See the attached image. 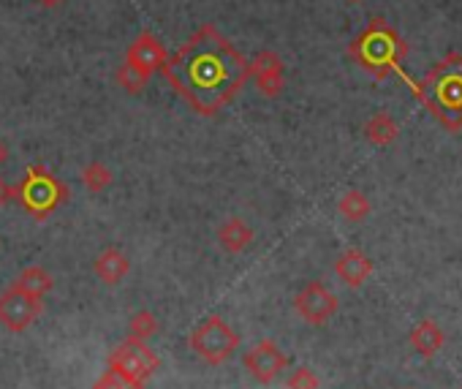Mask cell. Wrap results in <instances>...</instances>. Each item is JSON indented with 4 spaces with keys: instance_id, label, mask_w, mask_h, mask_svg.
Returning <instances> with one entry per match:
<instances>
[{
    "instance_id": "cell-11",
    "label": "cell",
    "mask_w": 462,
    "mask_h": 389,
    "mask_svg": "<svg viewBox=\"0 0 462 389\" xmlns=\"http://www.w3.org/2000/svg\"><path fill=\"white\" fill-rule=\"evenodd\" d=\"M335 273L346 286H362L370 275H373V262L367 259V254H362L359 248H348L337 256L335 262Z\"/></svg>"
},
{
    "instance_id": "cell-10",
    "label": "cell",
    "mask_w": 462,
    "mask_h": 389,
    "mask_svg": "<svg viewBox=\"0 0 462 389\" xmlns=\"http://www.w3.org/2000/svg\"><path fill=\"white\" fill-rule=\"evenodd\" d=\"M166 58H169V52L161 44V39L155 33H150V31H142L134 39V44L128 47L125 63H131V66H136V69H142V71H147L152 77L155 71H161V66L166 63Z\"/></svg>"
},
{
    "instance_id": "cell-25",
    "label": "cell",
    "mask_w": 462,
    "mask_h": 389,
    "mask_svg": "<svg viewBox=\"0 0 462 389\" xmlns=\"http://www.w3.org/2000/svg\"><path fill=\"white\" fill-rule=\"evenodd\" d=\"M6 161H9V144L0 139V166H4Z\"/></svg>"
},
{
    "instance_id": "cell-4",
    "label": "cell",
    "mask_w": 462,
    "mask_h": 389,
    "mask_svg": "<svg viewBox=\"0 0 462 389\" xmlns=\"http://www.w3.org/2000/svg\"><path fill=\"white\" fill-rule=\"evenodd\" d=\"M14 190H17L14 199L39 221L52 216L69 199V188L47 166H39V163L25 171V177L20 180Z\"/></svg>"
},
{
    "instance_id": "cell-12",
    "label": "cell",
    "mask_w": 462,
    "mask_h": 389,
    "mask_svg": "<svg viewBox=\"0 0 462 389\" xmlns=\"http://www.w3.org/2000/svg\"><path fill=\"white\" fill-rule=\"evenodd\" d=\"M93 270H96V275H98L106 286H117V283L128 275L131 262H128V256H125L123 251H117V248H106V251H101V254H98V259H96Z\"/></svg>"
},
{
    "instance_id": "cell-9",
    "label": "cell",
    "mask_w": 462,
    "mask_h": 389,
    "mask_svg": "<svg viewBox=\"0 0 462 389\" xmlns=\"http://www.w3.org/2000/svg\"><path fill=\"white\" fill-rule=\"evenodd\" d=\"M289 365V357L278 348L275 340H259L248 354H245V367L248 373L262 381V384H273Z\"/></svg>"
},
{
    "instance_id": "cell-5",
    "label": "cell",
    "mask_w": 462,
    "mask_h": 389,
    "mask_svg": "<svg viewBox=\"0 0 462 389\" xmlns=\"http://www.w3.org/2000/svg\"><path fill=\"white\" fill-rule=\"evenodd\" d=\"M240 346V335L228 327L226 319L220 316H207L199 321V327L190 332V348L209 365H220L226 359L235 357Z\"/></svg>"
},
{
    "instance_id": "cell-26",
    "label": "cell",
    "mask_w": 462,
    "mask_h": 389,
    "mask_svg": "<svg viewBox=\"0 0 462 389\" xmlns=\"http://www.w3.org/2000/svg\"><path fill=\"white\" fill-rule=\"evenodd\" d=\"M36 4L44 6V9H58V6L63 4V0H36Z\"/></svg>"
},
{
    "instance_id": "cell-2",
    "label": "cell",
    "mask_w": 462,
    "mask_h": 389,
    "mask_svg": "<svg viewBox=\"0 0 462 389\" xmlns=\"http://www.w3.org/2000/svg\"><path fill=\"white\" fill-rule=\"evenodd\" d=\"M416 96L430 107V112L448 128H462V58L448 55L440 60L424 82L416 88Z\"/></svg>"
},
{
    "instance_id": "cell-8",
    "label": "cell",
    "mask_w": 462,
    "mask_h": 389,
    "mask_svg": "<svg viewBox=\"0 0 462 389\" xmlns=\"http://www.w3.org/2000/svg\"><path fill=\"white\" fill-rule=\"evenodd\" d=\"M337 297L319 281H310L305 289H300V294L294 297V308L297 313L308 321V324H327L335 313H337Z\"/></svg>"
},
{
    "instance_id": "cell-13",
    "label": "cell",
    "mask_w": 462,
    "mask_h": 389,
    "mask_svg": "<svg viewBox=\"0 0 462 389\" xmlns=\"http://www.w3.org/2000/svg\"><path fill=\"white\" fill-rule=\"evenodd\" d=\"M217 243L228 254H243L254 243V229L243 218H226L223 227L217 229Z\"/></svg>"
},
{
    "instance_id": "cell-18",
    "label": "cell",
    "mask_w": 462,
    "mask_h": 389,
    "mask_svg": "<svg viewBox=\"0 0 462 389\" xmlns=\"http://www.w3.org/2000/svg\"><path fill=\"white\" fill-rule=\"evenodd\" d=\"M112 169L101 161H90L85 169H82V185L90 190V193H104L109 185H112Z\"/></svg>"
},
{
    "instance_id": "cell-7",
    "label": "cell",
    "mask_w": 462,
    "mask_h": 389,
    "mask_svg": "<svg viewBox=\"0 0 462 389\" xmlns=\"http://www.w3.org/2000/svg\"><path fill=\"white\" fill-rule=\"evenodd\" d=\"M39 313H42V300L25 294L14 283L0 294V324H4L9 332L28 329L39 319Z\"/></svg>"
},
{
    "instance_id": "cell-6",
    "label": "cell",
    "mask_w": 462,
    "mask_h": 389,
    "mask_svg": "<svg viewBox=\"0 0 462 389\" xmlns=\"http://www.w3.org/2000/svg\"><path fill=\"white\" fill-rule=\"evenodd\" d=\"M158 367H161V359L144 340L128 338L109 354V370L120 373L123 378L134 384H144Z\"/></svg>"
},
{
    "instance_id": "cell-20",
    "label": "cell",
    "mask_w": 462,
    "mask_h": 389,
    "mask_svg": "<svg viewBox=\"0 0 462 389\" xmlns=\"http://www.w3.org/2000/svg\"><path fill=\"white\" fill-rule=\"evenodd\" d=\"M155 332H158V319L150 310H139L128 321V338H134V340H147Z\"/></svg>"
},
{
    "instance_id": "cell-14",
    "label": "cell",
    "mask_w": 462,
    "mask_h": 389,
    "mask_svg": "<svg viewBox=\"0 0 462 389\" xmlns=\"http://www.w3.org/2000/svg\"><path fill=\"white\" fill-rule=\"evenodd\" d=\"M408 343H411L421 357H435V354L443 348L446 335H443V329H440L435 321H419V324L411 329Z\"/></svg>"
},
{
    "instance_id": "cell-21",
    "label": "cell",
    "mask_w": 462,
    "mask_h": 389,
    "mask_svg": "<svg viewBox=\"0 0 462 389\" xmlns=\"http://www.w3.org/2000/svg\"><path fill=\"white\" fill-rule=\"evenodd\" d=\"M256 77V88L264 98H278L283 93V69H273V71H262V74H254Z\"/></svg>"
},
{
    "instance_id": "cell-15",
    "label": "cell",
    "mask_w": 462,
    "mask_h": 389,
    "mask_svg": "<svg viewBox=\"0 0 462 389\" xmlns=\"http://www.w3.org/2000/svg\"><path fill=\"white\" fill-rule=\"evenodd\" d=\"M365 136H367L370 144L386 147V144H392V142L400 136V125H397V120H394L389 112H375V115L365 123Z\"/></svg>"
},
{
    "instance_id": "cell-19",
    "label": "cell",
    "mask_w": 462,
    "mask_h": 389,
    "mask_svg": "<svg viewBox=\"0 0 462 389\" xmlns=\"http://www.w3.org/2000/svg\"><path fill=\"white\" fill-rule=\"evenodd\" d=\"M115 79H117V85H120L125 93L139 96V93L147 88L150 74H147V71H142V69H136V66H131V63H123V66L115 71Z\"/></svg>"
},
{
    "instance_id": "cell-22",
    "label": "cell",
    "mask_w": 462,
    "mask_h": 389,
    "mask_svg": "<svg viewBox=\"0 0 462 389\" xmlns=\"http://www.w3.org/2000/svg\"><path fill=\"white\" fill-rule=\"evenodd\" d=\"M93 389H144V384H134V381L123 378L120 373L106 370V373L96 381V386H93Z\"/></svg>"
},
{
    "instance_id": "cell-24",
    "label": "cell",
    "mask_w": 462,
    "mask_h": 389,
    "mask_svg": "<svg viewBox=\"0 0 462 389\" xmlns=\"http://www.w3.org/2000/svg\"><path fill=\"white\" fill-rule=\"evenodd\" d=\"M14 197H17L14 185H9L4 177H0V208H6L9 202H14Z\"/></svg>"
},
{
    "instance_id": "cell-16",
    "label": "cell",
    "mask_w": 462,
    "mask_h": 389,
    "mask_svg": "<svg viewBox=\"0 0 462 389\" xmlns=\"http://www.w3.org/2000/svg\"><path fill=\"white\" fill-rule=\"evenodd\" d=\"M14 286H17V289H23V292H25V294H31V297L44 300V297L52 292L55 281H52V275H50L44 267H25V270L17 275Z\"/></svg>"
},
{
    "instance_id": "cell-3",
    "label": "cell",
    "mask_w": 462,
    "mask_h": 389,
    "mask_svg": "<svg viewBox=\"0 0 462 389\" xmlns=\"http://www.w3.org/2000/svg\"><path fill=\"white\" fill-rule=\"evenodd\" d=\"M405 52L408 47L383 20H373L367 31L359 33V39L351 44V58L378 79L386 77L389 71H397V63Z\"/></svg>"
},
{
    "instance_id": "cell-17",
    "label": "cell",
    "mask_w": 462,
    "mask_h": 389,
    "mask_svg": "<svg viewBox=\"0 0 462 389\" xmlns=\"http://www.w3.org/2000/svg\"><path fill=\"white\" fill-rule=\"evenodd\" d=\"M337 210H340V216L346 221L359 224V221H365L370 216V199L365 197L362 190H348V193H343V197H340Z\"/></svg>"
},
{
    "instance_id": "cell-23",
    "label": "cell",
    "mask_w": 462,
    "mask_h": 389,
    "mask_svg": "<svg viewBox=\"0 0 462 389\" xmlns=\"http://www.w3.org/2000/svg\"><path fill=\"white\" fill-rule=\"evenodd\" d=\"M319 375L310 367H297L289 375V389H319Z\"/></svg>"
},
{
    "instance_id": "cell-1",
    "label": "cell",
    "mask_w": 462,
    "mask_h": 389,
    "mask_svg": "<svg viewBox=\"0 0 462 389\" xmlns=\"http://www.w3.org/2000/svg\"><path fill=\"white\" fill-rule=\"evenodd\" d=\"M161 71L174 93L201 117L217 115L251 79L248 58L209 23L171 52Z\"/></svg>"
}]
</instances>
